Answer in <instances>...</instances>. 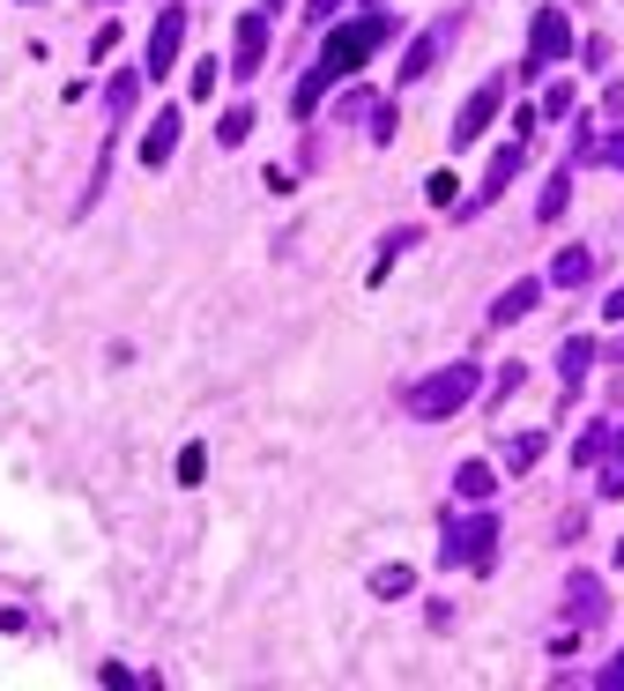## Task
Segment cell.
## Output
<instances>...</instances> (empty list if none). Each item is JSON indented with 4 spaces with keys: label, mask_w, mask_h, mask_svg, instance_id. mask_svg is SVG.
Listing matches in <instances>:
<instances>
[{
    "label": "cell",
    "mask_w": 624,
    "mask_h": 691,
    "mask_svg": "<svg viewBox=\"0 0 624 691\" xmlns=\"http://www.w3.org/2000/svg\"><path fill=\"white\" fill-rule=\"evenodd\" d=\"M394 38V15H357V23H342V31H328V45H320V68H313V75L297 82V120H313V105H320V97H328L334 82H350L357 75V68H365V60H372L379 45Z\"/></svg>",
    "instance_id": "cell-1"
},
{
    "label": "cell",
    "mask_w": 624,
    "mask_h": 691,
    "mask_svg": "<svg viewBox=\"0 0 624 691\" xmlns=\"http://www.w3.org/2000/svg\"><path fill=\"white\" fill-rule=\"evenodd\" d=\"M476 395H484V372H476L468 357H461V365H439L431 379H416L409 395H402V409H409L416 424H439V416H454V409H468Z\"/></svg>",
    "instance_id": "cell-2"
},
{
    "label": "cell",
    "mask_w": 624,
    "mask_h": 691,
    "mask_svg": "<svg viewBox=\"0 0 624 691\" xmlns=\"http://www.w3.org/2000/svg\"><path fill=\"white\" fill-rule=\"evenodd\" d=\"M573 52V23L558 15V8H536V23H528V60H521V82L536 75V68H550V60H565Z\"/></svg>",
    "instance_id": "cell-3"
},
{
    "label": "cell",
    "mask_w": 624,
    "mask_h": 691,
    "mask_svg": "<svg viewBox=\"0 0 624 691\" xmlns=\"http://www.w3.org/2000/svg\"><path fill=\"white\" fill-rule=\"evenodd\" d=\"M499 105H505V75L476 82V89H468V105H461V112H454V149H468V142H476L484 126L499 120Z\"/></svg>",
    "instance_id": "cell-4"
},
{
    "label": "cell",
    "mask_w": 624,
    "mask_h": 691,
    "mask_svg": "<svg viewBox=\"0 0 624 691\" xmlns=\"http://www.w3.org/2000/svg\"><path fill=\"white\" fill-rule=\"evenodd\" d=\"M491 543H499V521H491V513H476V521H461L454 535H446V550H439V558H446V566H491Z\"/></svg>",
    "instance_id": "cell-5"
},
{
    "label": "cell",
    "mask_w": 624,
    "mask_h": 691,
    "mask_svg": "<svg viewBox=\"0 0 624 691\" xmlns=\"http://www.w3.org/2000/svg\"><path fill=\"white\" fill-rule=\"evenodd\" d=\"M268 68V15H238V31H231V75L253 82Z\"/></svg>",
    "instance_id": "cell-6"
},
{
    "label": "cell",
    "mask_w": 624,
    "mask_h": 691,
    "mask_svg": "<svg viewBox=\"0 0 624 691\" xmlns=\"http://www.w3.org/2000/svg\"><path fill=\"white\" fill-rule=\"evenodd\" d=\"M179 45H186V8H164L157 31H149V75L157 82H164V68L179 60Z\"/></svg>",
    "instance_id": "cell-7"
},
{
    "label": "cell",
    "mask_w": 624,
    "mask_h": 691,
    "mask_svg": "<svg viewBox=\"0 0 624 691\" xmlns=\"http://www.w3.org/2000/svg\"><path fill=\"white\" fill-rule=\"evenodd\" d=\"M521 157H528V134H513V142H505L499 157H491V171H484V186H476V208H484V202H499L505 186H513V171H521Z\"/></svg>",
    "instance_id": "cell-8"
},
{
    "label": "cell",
    "mask_w": 624,
    "mask_h": 691,
    "mask_svg": "<svg viewBox=\"0 0 624 691\" xmlns=\"http://www.w3.org/2000/svg\"><path fill=\"white\" fill-rule=\"evenodd\" d=\"M536 305H542V283H536V276H521V283H505V290H499V305H491V327L528 320Z\"/></svg>",
    "instance_id": "cell-9"
},
{
    "label": "cell",
    "mask_w": 624,
    "mask_h": 691,
    "mask_svg": "<svg viewBox=\"0 0 624 691\" xmlns=\"http://www.w3.org/2000/svg\"><path fill=\"white\" fill-rule=\"evenodd\" d=\"M446 38H454V23H439V31H424V38L402 52V82H424L431 68H439V52H446Z\"/></svg>",
    "instance_id": "cell-10"
},
{
    "label": "cell",
    "mask_w": 624,
    "mask_h": 691,
    "mask_svg": "<svg viewBox=\"0 0 624 691\" xmlns=\"http://www.w3.org/2000/svg\"><path fill=\"white\" fill-rule=\"evenodd\" d=\"M171 149H179V112H157L149 134H142V163H149V171H164Z\"/></svg>",
    "instance_id": "cell-11"
},
{
    "label": "cell",
    "mask_w": 624,
    "mask_h": 691,
    "mask_svg": "<svg viewBox=\"0 0 624 691\" xmlns=\"http://www.w3.org/2000/svg\"><path fill=\"white\" fill-rule=\"evenodd\" d=\"M565 202H573V163L542 179V202H536V216H542V223H558V216H565Z\"/></svg>",
    "instance_id": "cell-12"
},
{
    "label": "cell",
    "mask_w": 624,
    "mask_h": 691,
    "mask_svg": "<svg viewBox=\"0 0 624 691\" xmlns=\"http://www.w3.org/2000/svg\"><path fill=\"white\" fill-rule=\"evenodd\" d=\"M587 276H595V253H580V245H565L558 268H550V283H558V290H580Z\"/></svg>",
    "instance_id": "cell-13"
},
{
    "label": "cell",
    "mask_w": 624,
    "mask_h": 691,
    "mask_svg": "<svg viewBox=\"0 0 624 691\" xmlns=\"http://www.w3.org/2000/svg\"><path fill=\"white\" fill-rule=\"evenodd\" d=\"M454 490H461V498H468V506H484V498L499 490V476H491L484 461H461V469H454Z\"/></svg>",
    "instance_id": "cell-14"
},
{
    "label": "cell",
    "mask_w": 624,
    "mask_h": 691,
    "mask_svg": "<svg viewBox=\"0 0 624 691\" xmlns=\"http://www.w3.org/2000/svg\"><path fill=\"white\" fill-rule=\"evenodd\" d=\"M505 469H513V476H528V469H536L542 461V432H513V439H505V453H499Z\"/></svg>",
    "instance_id": "cell-15"
},
{
    "label": "cell",
    "mask_w": 624,
    "mask_h": 691,
    "mask_svg": "<svg viewBox=\"0 0 624 691\" xmlns=\"http://www.w3.org/2000/svg\"><path fill=\"white\" fill-rule=\"evenodd\" d=\"M558 365H565V387H580L587 365H595V342H587V335H573V342L558 350Z\"/></svg>",
    "instance_id": "cell-16"
},
{
    "label": "cell",
    "mask_w": 624,
    "mask_h": 691,
    "mask_svg": "<svg viewBox=\"0 0 624 691\" xmlns=\"http://www.w3.org/2000/svg\"><path fill=\"white\" fill-rule=\"evenodd\" d=\"M573 617H580V625H595V617H602V580H595V572H580V580H573Z\"/></svg>",
    "instance_id": "cell-17"
},
{
    "label": "cell",
    "mask_w": 624,
    "mask_h": 691,
    "mask_svg": "<svg viewBox=\"0 0 624 691\" xmlns=\"http://www.w3.org/2000/svg\"><path fill=\"white\" fill-rule=\"evenodd\" d=\"M409 587H416L409 566H379V572H372V595H379V603H394V595H409Z\"/></svg>",
    "instance_id": "cell-18"
},
{
    "label": "cell",
    "mask_w": 624,
    "mask_h": 691,
    "mask_svg": "<svg viewBox=\"0 0 624 691\" xmlns=\"http://www.w3.org/2000/svg\"><path fill=\"white\" fill-rule=\"evenodd\" d=\"M610 453V424H587L580 439H573V469H587V461H602Z\"/></svg>",
    "instance_id": "cell-19"
},
{
    "label": "cell",
    "mask_w": 624,
    "mask_h": 691,
    "mask_svg": "<svg viewBox=\"0 0 624 691\" xmlns=\"http://www.w3.org/2000/svg\"><path fill=\"white\" fill-rule=\"evenodd\" d=\"M246 134H253V112H246V105H231V112L216 120V142H223V149H238Z\"/></svg>",
    "instance_id": "cell-20"
},
{
    "label": "cell",
    "mask_w": 624,
    "mask_h": 691,
    "mask_svg": "<svg viewBox=\"0 0 624 691\" xmlns=\"http://www.w3.org/2000/svg\"><path fill=\"white\" fill-rule=\"evenodd\" d=\"M201 469H208V453H201V447L179 453V484H201Z\"/></svg>",
    "instance_id": "cell-21"
},
{
    "label": "cell",
    "mask_w": 624,
    "mask_h": 691,
    "mask_svg": "<svg viewBox=\"0 0 624 691\" xmlns=\"http://www.w3.org/2000/svg\"><path fill=\"white\" fill-rule=\"evenodd\" d=\"M542 112H550V120H565V112H573V82H558V89L542 97Z\"/></svg>",
    "instance_id": "cell-22"
},
{
    "label": "cell",
    "mask_w": 624,
    "mask_h": 691,
    "mask_svg": "<svg viewBox=\"0 0 624 691\" xmlns=\"http://www.w3.org/2000/svg\"><path fill=\"white\" fill-rule=\"evenodd\" d=\"M216 68H223V60H201V68H194V82H186V89H194V97H216Z\"/></svg>",
    "instance_id": "cell-23"
},
{
    "label": "cell",
    "mask_w": 624,
    "mask_h": 691,
    "mask_svg": "<svg viewBox=\"0 0 624 691\" xmlns=\"http://www.w3.org/2000/svg\"><path fill=\"white\" fill-rule=\"evenodd\" d=\"M105 105H112V112H126V105H134V75H112V89H105Z\"/></svg>",
    "instance_id": "cell-24"
},
{
    "label": "cell",
    "mask_w": 624,
    "mask_h": 691,
    "mask_svg": "<svg viewBox=\"0 0 624 691\" xmlns=\"http://www.w3.org/2000/svg\"><path fill=\"white\" fill-rule=\"evenodd\" d=\"M112 45H120V23H105V31H97V38H89V52H97V68H105V60H112Z\"/></svg>",
    "instance_id": "cell-25"
},
{
    "label": "cell",
    "mask_w": 624,
    "mask_h": 691,
    "mask_svg": "<svg viewBox=\"0 0 624 691\" xmlns=\"http://www.w3.org/2000/svg\"><path fill=\"white\" fill-rule=\"evenodd\" d=\"M595 163H617V171H624V126L610 134V142H602V149H595Z\"/></svg>",
    "instance_id": "cell-26"
},
{
    "label": "cell",
    "mask_w": 624,
    "mask_h": 691,
    "mask_svg": "<svg viewBox=\"0 0 624 691\" xmlns=\"http://www.w3.org/2000/svg\"><path fill=\"white\" fill-rule=\"evenodd\" d=\"M595 490H602V498H624V469H617V461L602 469V484H595Z\"/></svg>",
    "instance_id": "cell-27"
},
{
    "label": "cell",
    "mask_w": 624,
    "mask_h": 691,
    "mask_svg": "<svg viewBox=\"0 0 624 691\" xmlns=\"http://www.w3.org/2000/svg\"><path fill=\"white\" fill-rule=\"evenodd\" d=\"M305 15H313V23H334V15H342V0H313Z\"/></svg>",
    "instance_id": "cell-28"
},
{
    "label": "cell",
    "mask_w": 624,
    "mask_h": 691,
    "mask_svg": "<svg viewBox=\"0 0 624 691\" xmlns=\"http://www.w3.org/2000/svg\"><path fill=\"white\" fill-rule=\"evenodd\" d=\"M602 684H624V654H617V662H610V669H602Z\"/></svg>",
    "instance_id": "cell-29"
},
{
    "label": "cell",
    "mask_w": 624,
    "mask_h": 691,
    "mask_svg": "<svg viewBox=\"0 0 624 691\" xmlns=\"http://www.w3.org/2000/svg\"><path fill=\"white\" fill-rule=\"evenodd\" d=\"M602 313H610V320H624V290H610V305H602Z\"/></svg>",
    "instance_id": "cell-30"
},
{
    "label": "cell",
    "mask_w": 624,
    "mask_h": 691,
    "mask_svg": "<svg viewBox=\"0 0 624 691\" xmlns=\"http://www.w3.org/2000/svg\"><path fill=\"white\" fill-rule=\"evenodd\" d=\"M617 469H624V432H617Z\"/></svg>",
    "instance_id": "cell-31"
},
{
    "label": "cell",
    "mask_w": 624,
    "mask_h": 691,
    "mask_svg": "<svg viewBox=\"0 0 624 691\" xmlns=\"http://www.w3.org/2000/svg\"><path fill=\"white\" fill-rule=\"evenodd\" d=\"M617 566H624V543H617Z\"/></svg>",
    "instance_id": "cell-32"
}]
</instances>
